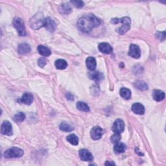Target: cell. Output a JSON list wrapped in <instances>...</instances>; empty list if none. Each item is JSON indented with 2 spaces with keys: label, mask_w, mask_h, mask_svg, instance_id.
I'll return each instance as SVG.
<instances>
[{
  "label": "cell",
  "mask_w": 166,
  "mask_h": 166,
  "mask_svg": "<svg viewBox=\"0 0 166 166\" xmlns=\"http://www.w3.org/2000/svg\"><path fill=\"white\" fill-rule=\"evenodd\" d=\"M100 19L93 15L89 14L80 18L77 22L78 28L84 33H89L93 29L100 25Z\"/></svg>",
  "instance_id": "obj_1"
},
{
  "label": "cell",
  "mask_w": 166,
  "mask_h": 166,
  "mask_svg": "<svg viewBox=\"0 0 166 166\" xmlns=\"http://www.w3.org/2000/svg\"><path fill=\"white\" fill-rule=\"evenodd\" d=\"M112 23L117 24L119 23H122V26L119 29H117V32L120 35H123L126 33L131 28V19L129 17H123L121 18H113L111 20Z\"/></svg>",
  "instance_id": "obj_2"
},
{
  "label": "cell",
  "mask_w": 166,
  "mask_h": 166,
  "mask_svg": "<svg viewBox=\"0 0 166 166\" xmlns=\"http://www.w3.org/2000/svg\"><path fill=\"white\" fill-rule=\"evenodd\" d=\"M44 20H45V18L42 12H38L30 19L29 25L32 29L35 30L39 29L42 27H44Z\"/></svg>",
  "instance_id": "obj_3"
},
{
  "label": "cell",
  "mask_w": 166,
  "mask_h": 166,
  "mask_svg": "<svg viewBox=\"0 0 166 166\" xmlns=\"http://www.w3.org/2000/svg\"><path fill=\"white\" fill-rule=\"evenodd\" d=\"M4 157L6 158H20L23 155V151L18 147H12L5 151L4 152Z\"/></svg>",
  "instance_id": "obj_4"
},
{
  "label": "cell",
  "mask_w": 166,
  "mask_h": 166,
  "mask_svg": "<svg viewBox=\"0 0 166 166\" xmlns=\"http://www.w3.org/2000/svg\"><path fill=\"white\" fill-rule=\"evenodd\" d=\"M13 25L16 28L19 35L22 36H26V30H25L24 22L22 19L20 18H15L13 20Z\"/></svg>",
  "instance_id": "obj_5"
},
{
  "label": "cell",
  "mask_w": 166,
  "mask_h": 166,
  "mask_svg": "<svg viewBox=\"0 0 166 166\" xmlns=\"http://www.w3.org/2000/svg\"><path fill=\"white\" fill-rule=\"evenodd\" d=\"M112 130L114 133L121 134L125 130V123L122 119H118L114 123Z\"/></svg>",
  "instance_id": "obj_6"
},
{
  "label": "cell",
  "mask_w": 166,
  "mask_h": 166,
  "mask_svg": "<svg viewBox=\"0 0 166 166\" xmlns=\"http://www.w3.org/2000/svg\"><path fill=\"white\" fill-rule=\"evenodd\" d=\"M2 134L4 135L11 136L12 135V127L8 121H4L1 126Z\"/></svg>",
  "instance_id": "obj_7"
},
{
  "label": "cell",
  "mask_w": 166,
  "mask_h": 166,
  "mask_svg": "<svg viewBox=\"0 0 166 166\" xmlns=\"http://www.w3.org/2000/svg\"><path fill=\"white\" fill-rule=\"evenodd\" d=\"M129 55L134 59H139L141 56V51L138 46L136 44H131L129 48Z\"/></svg>",
  "instance_id": "obj_8"
},
{
  "label": "cell",
  "mask_w": 166,
  "mask_h": 166,
  "mask_svg": "<svg viewBox=\"0 0 166 166\" xmlns=\"http://www.w3.org/2000/svg\"><path fill=\"white\" fill-rule=\"evenodd\" d=\"M79 156L82 160L85 162H91L93 160V156L92 153L85 149L79 151Z\"/></svg>",
  "instance_id": "obj_9"
},
{
  "label": "cell",
  "mask_w": 166,
  "mask_h": 166,
  "mask_svg": "<svg viewBox=\"0 0 166 166\" xmlns=\"http://www.w3.org/2000/svg\"><path fill=\"white\" fill-rule=\"evenodd\" d=\"M44 27H45L48 31H49V32H54L56 29V25L55 22L49 17L46 18L45 20H44Z\"/></svg>",
  "instance_id": "obj_10"
},
{
  "label": "cell",
  "mask_w": 166,
  "mask_h": 166,
  "mask_svg": "<svg viewBox=\"0 0 166 166\" xmlns=\"http://www.w3.org/2000/svg\"><path fill=\"white\" fill-rule=\"evenodd\" d=\"M103 134V130L100 127L98 126L94 127L93 128H92L90 132L91 137L93 140H98L101 139Z\"/></svg>",
  "instance_id": "obj_11"
},
{
  "label": "cell",
  "mask_w": 166,
  "mask_h": 166,
  "mask_svg": "<svg viewBox=\"0 0 166 166\" xmlns=\"http://www.w3.org/2000/svg\"><path fill=\"white\" fill-rule=\"evenodd\" d=\"M33 100H34L33 95L31 93L26 92L23 93L22 98L18 100V102L21 103H24L25 105H30L33 102Z\"/></svg>",
  "instance_id": "obj_12"
},
{
  "label": "cell",
  "mask_w": 166,
  "mask_h": 166,
  "mask_svg": "<svg viewBox=\"0 0 166 166\" xmlns=\"http://www.w3.org/2000/svg\"><path fill=\"white\" fill-rule=\"evenodd\" d=\"M98 49L101 53L104 54H111L112 53V47L108 43L102 42L98 46Z\"/></svg>",
  "instance_id": "obj_13"
},
{
  "label": "cell",
  "mask_w": 166,
  "mask_h": 166,
  "mask_svg": "<svg viewBox=\"0 0 166 166\" xmlns=\"http://www.w3.org/2000/svg\"><path fill=\"white\" fill-rule=\"evenodd\" d=\"M131 109L134 113L138 115H143L145 113V108L143 105L139 103H136L133 104Z\"/></svg>",
  "instance_id": "obj_14"
},
{
  "label": "cell",
  "mask_w": 166,
  "mask_h": 166,
  "mask_svg": "<svg viewBox=\"0 0 166 166\" xmlns=\"http://www.w3.org/2000/svg\"><path fill=\"white\" fill-rule=\"evenodd\" d=\"M31 47L27 43H22L19 44L18 48V53L20 55H25L31 52Z\"/></svg>",
  "instance_id": "obj_15"
},
{
  "label": "cell",
  "mask_w": 166,
  "mask_h": 166,
  "mask_svg": "<svg viewBox=\"0 0 166 166\" xmlns=\"http://www.w3.org/2000/svg\"><path fill=\"white\" fill-rule=\"evenodd\" d=\"M86 65L88 69H90V71H94L97 66L96 60L93 56H89L86 60Z\"/></svg>",
  "instance_id": "obj_16"
},
{
  "label": "cell",
  "mask_w": 166,
  "mask_h": 166,
  "mask_svg": "<svg viewBox=\"0 0 166 166\" xmlns=\"http://www.w3.org/2000/svg\"><path fill=\"white\" fill-rule=\"evenodd\" d=\"M165 93L159 90H155L152 92V98L154 99V100L156 101H162L165 99Z\"/></svg>",
  "instance_id": "obj_17"
},
{
  "label": "cell",
  "mask_w": 166,
  "mask_h": 166,
  "mask_svg": "<svg viewBox=\"0 0 166 166\" xmlns=\"http://www.w3.org/2000/svg\"><path fill=\"white\" fill-rule=\"evenodd\" d=\"M114 150L115 152L118 153V154L123 153L127 150V145L123 143L118 142L115 144L114 147Z\"/></svg>",
  "instance_id": "obj_18"
},
{
  "label": "cell",
  "mask_w": 166,
  "mask_h": 166,
  "mask_svg": "<svg viewBox=\"0 0 166 166\" xmlns=\"http://www.w3.org/2000/svg\"><path fill=\"white\" fill-rule=\"evenodd\" d=\"M88 76L92 80H93L95 81H98V82L101 81L102 79H103V78H104L103 74L101 72H91V73H89Z\"/></svg>",
  "instance_id": "obj_19"
},
{
  "label": "cell",
  "mask_w": 166,
  "mask_h": 166,
  "mask_svg": "<svg viewBox=\"0 0 166 166\" xmlns=\"http://www.w3.org/2000/svg\"><path fill=\"white\" fill-rule=\"evenodd\" d=\"M59 11L62 15H69L72 12V7L68 3H63L60 6Z\"/></svg>",
  "instance_id": "obj_20"
},
{
  "label": "cell",
  "mask_w": 166,
  "mask_h": 166,
  "mask_svg": "<svg viewBox=\"0 0 166 166\" xmlns=\"http://www.w3.org/2000/svg\"><path fill=\"white\" fill-rule=\"evenodd\" d=\"M38 52L41 55L44 56H48L51 55V51L50 49L44 46L40 45L38 47Z\"/></svg>",
  "instance_id": "obj_21"
},
{
  "label": "cell",
  "mask_w": 166,
  "mask_h": 166,
  "mask_svg": "<svg viewBox=\"0 0 166 166\" xmlns=\"http://www.w3.org/2000/svg\"><path fill=\"white\" fill-rule=\"evenodd\" d=\"M120 95L125 99H130L131 98V91L128 88H122L119 92Z\"/></svg>",
  "instance_id": "obj_22"
},
{
  "label": "cell",
  "mask_w": 166,
  "mask_h": 166,
  "mask_svg": "<svg viewBox=\"0 0 166 166\" xmlns=\"http://www.w3.org/2000/svg\"><path fill=\"white\" fill-rule=\"evenodd\" d=\"M55 66L59 69H64L68 66L67 62L64 59H58L55 61Z\"/></svg>",
  "instance_id": "obj_23"
},
{
  "label": "cell",
  "mask_w": 166,
  "mask_h": 166,
  "mask_svg": "<svg viewBox=\"0 0 166 166\" xmlns=\"http://www.w3.org/2000/svg\"><path fill=\"white\" fill-rule=\"evenodd\" d=\"M77 108L78 110H79L80 111L82 112H88L90 111V107L88 106V105L84 103V102H78L77 103L76 105Z\"/></svg>",
  "instance_id": "obj_24"
},
{
  "label": "cell",
  "mask_w": 166,
  "mask_h": 166,
  "mask_svg": "<svg viewBox=\"0 0 166 166\" xmlns=\"http://www.w3.org/2000/svg\"><path fill=\"white\" fill-rule=\"evenodd\" d=\"M135 87L138 89L139 90H147L148 89V85H147V83L142 81H138L135 84Z\"/></svg>",
  "instance_id": "obj_25"
},
{
  "label": "cell",
  "mask_w": 166,
  "mask_h": 166,
  "mask_svg": "<svg viewBox=\"0 0 166 166\" xmlns=\"http://www.w3.org/2000/svg\"><path fill=\"white\" fill-rule=\"evenodd\" d=\"M66 139L68 142L73 145H77L79 143V138L75 135H69L66 137Z\"/></svg>",
  "instance_id": "obj_26"
},
{
  "label": "cell",
  "mask_w": 166,
  "mask_h": 166,
  "mask_svg": "<svg viewBox=\"0 0 166 166\" xmlns=\"http://www.w3.org/2000/svg\"><path fill=\"white\" fill-rule=\"evenodd\" d=\"M60 129L64 132H71L73 130V127L66 122H62L60 125Z\"/></svg>",
  "instance_id": "obj_27"
},
{
  "label": "cell",
  "mask_w": 166,
  "mask_h": 166,
  "mask_svg": "<svg viewBox=\"0 0 166 166\" xmlns=\"http://www.w3.org/2000/svg\"><path fill=\"white\" fill-rule=\"evenodd\" d=\"M25 116L23 112H18L13 117V120L16 122H22L25 119Z\"/></svg>",
  "instance_id": "obj_28"
},
{
  "label": "cell",
  "mask_w": 166,
  "mask_h": 166,
  "mask_svg": "<svg viewBox=\"0 0 166 166\" xmlns=\"http://www.w3.org/2000/svg\"><path fill=\"white\" fill-rule=\"evenodd\" d=\"M121 139V135L120 134H116L115 133L114 135L112 136V137L110 138V140H111V142L114 144H116L118 142H119Z\"/></svg>",
  "instance_id": "obj_29"
},
{
  "label": "cell",
  "mask_w": 166,
  "mask_h": 166,
  "mask_svg": "<svg viewBox=\"0 0 166 166\" xmlns=\"http://www.w3.org/2000/svg\"><path fill=\"white\" fill-rule=\"evenodd\" d=\"M71 3H72L76 8H82L84 7L85 3L82 1H71Z\"/></svg>",
  "instance_id": "obj_30"
},
{
  "label": "cell",
  "mask_w": 166,
  "mask_h": 166,
  "mask_svg": "<svg viewBox=\"0 0 166 166\" xmlns=\"http://www.w3.org/2000/svg\"><path fill=\"white\" fill-rule=\"evenodd\" d=\"M46 63H47V60L46 59H44V58H40L38 61V66L41 68H43L44 66H46Z\"/></svg>",
  "instance_id": "obj_31"
},
{
  "label": "cell",
  "mask_w": 166,
  "mask_h": 166,
  "mask_svg": "<svg viewBox=\"0 0 166 166\" xmlns=\"http://www.w3.org/2000/svg\"><path fill=\"white\" fill-rule=\"evenodd\" d=\"M156 37L158 38H159L160 40H163L165 39V31L164 32H158V33H157V34L156 35Z\"/></svg>",
  "instance_id": "obj_32"
},
{
  "label": "cell",
  "mask_w": 166,
  "mask_h": 166,
  "mask_svg": "<svg viewBox=\"0 0 166 166\" xmlns=\"http://www.w3.org/2000/svg\"><path fill=\"white\" fill-rule=\"evenodd\" d=\"M66 98H68V100H73V95L72 94V93H68L66 94Z\"/></svg>",
  "instance_id": "obj_33"
},
{
  "label": "cell",
  "mask_w": 166,
  "mask_h": 166,
  "mask_svg": "<svg viewBox=\"0 0 166 166\" xmlns=\"http://www.w3.org/2000/svg\"><path fill=\"white\" fill-rule=\"evenodd\" d=\"M105 165H116V164H115L114 162H110V161H107Z\"/></svg>",
  "instance_id": "obj_34"
}]
</instances>
